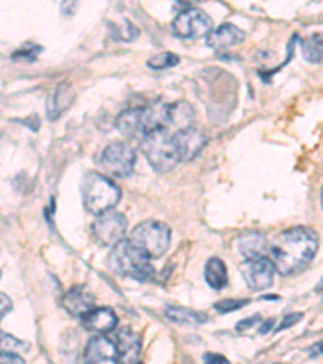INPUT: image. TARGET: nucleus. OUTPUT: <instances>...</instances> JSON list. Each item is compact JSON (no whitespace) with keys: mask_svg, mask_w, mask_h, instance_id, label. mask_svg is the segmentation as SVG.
Segmentation results:
<instances>
[{"mask_svg":"<svg viewBox=\"0 0 323 364\" xmlns=\"http://www.w3.org/2000/svg\"><path fill=\"white\" fill-rule=\"evenodd\" d=\"M196 110L186 101L167 104L163 107V130L170 134H176L194 127Z\"/></svg>","mask_w":323,"mask_h":364,"instance_id":"nucleus-11","label":"nucleus"},{"mask_svg":"<svg viewBox=\"0 0 323 364\" xmlns=\"http://www.w3.org/2000/svg\"><path fill=\"white\" fill-rule=\"evenodd\" d=\"M21 348L28 350L29 343L21 342L10 333H0V350H7V351H13V353H20Z\"/></svg>","mask_w":323,"mask_h":364,"instance_id":"nucleus-25","label":"nucleus"},{"mask_svg":"<svg viewBox=\"0 0 323 364\" xmlns=\"http://www.w3.org/2000/svg\"><path fill=\"white\" fill-rule=\"evenodd\" d=\"M238 245V252L244 259H249V257H257V256H267V242L265 238L262 237L261 233L251 232L244 233L236 240Z\"/></svg>","mask_w":323,"mask_h":364,"instance_id":"nucleus-18","label":"nucleus"},{"mask_svg":"<svg viewBox=\"0 0 323 364\" xmlns=\"http://www.w3.org/2000/svg\"><path fill=\"white\" fill-rule=\"evenodd\" d=\"M0 364H25V360L20 356V353L0 350Z\"/></svg>","mask_w":323,"mask_h":364,"instance_id":"nucleus-27","label":"nucleus"},{"mask_svg":"<svg viewBox=\"0 0 323 364\" xmlns=\"http://www.w3.org/2000/svg\"><path fill=\"white\" fill-rule=\"evenodd\" d=\"M139 148L150 164V167L158 173H168L178 166L180 156L176 149L173 134L158 128L139 141Z\"/></svg>","mask_w":323,"mask_h":364,"instance_id":"nucleus-5","label":"nucleus"},{"mask_svg":"<svg viewBox=\"0 0 323 364\" xmlns=\"http://www.w3.org/2000/svg\"><path fill=\"white\" fill-rule=\"evenodd\" d=\"M83 360L84 364H119L114 340L107 336H94L86 343Z\"/></svg>","mask_w":323,"mask_h":364,"instance_id":"nucleus-13","label":"nucleus"},{"mask_svg":"<svg viewBox=\"0 0 323 364\" xmlns=\"http://www.w3.org/2000/svg\"><path fill=\"white\" fill-rule=\"evenodd\" d=\"M0 277H2V272H0Z\"/></svg>","mask_w":323,"mask_h":364,"instance_id":"nucleus-31","label":"nucleus"},{"mask_svg":"<svg viewBox=\"0 0 323 364\" xmlns=\"http://www.w3.org/2000/svg\"><path fill=\"white\" fill-rule=\"evenodd\" d=\"M302 57L310 63L322 62V36L314 34L302 41Z\"/></svg>","mask_w":323,"mask_h":364,"instance_id":"nucleus-22","label":"nucleus"},{"mask_svg":"<svg viewBox=\"0 0 323 364\" xmlns=\"http://www.w3.org/2000/svg\"><path fill=\"white\" fill-rule=\"evenodd\" d=\"M241 274L252 291L267 290L273 285L275 271L273 262L267 256L249 257L241 262Z\"/></svg>","mask_w":323,"mask_h":364,"instance_id":"nucleus-10","label":"nucleus"},{"mask_svg":"<svg viewBox=\"0 0 323 364\" xmlns=\"http://www.w3.org/2000/svg\"><path fill=\"white\" fill-rule=\"evenodd\" d=\"M172 28L176 36L185 39H197L207 36V34L212 31L214 21L204 10L190 7L181 10L180 14L175 16Z\"/></svg>","mask_w":323,"mask_h":364,"instance_id":"nucleus-9","label":"nucleus"},{"mask_svg":"<svg viewBox=\"0 0 323 364\" xmlns=\"http://www.w3.org/2000/svg\"><path fill=\"white\" fill-rule=\"evenodd\" d=\"M180 63V57L175 55L173 52H162V54H157L150 57L148 60V67L152 70H168L173 68Z\"/></svg>","mask_w":323,"mask_h":364,"instance_id":"nucleus-23","label":"nucleus"},{"mask_svg":"<svg viewBox=\"0 0 323 364\" xmlns=\"http://www.w3.org/2000/svg\"><path fill=\"white\" fill-rule=\"evenodd\" d=\"M101 166L111 177L125 178L133 173L136 166V151L131 144L115 141L104 149L101 156Z\"/></svg>","mask_w":323,"mask_h":364,"instance_id":"nucleus-8","label":"nucleus"},{"mask_svg":"<svg viewBox=\"0 0 323 364\" xmlns=\"http://www.w3.org/2000/svg\"><path fill=\"white\" fill-rule=\"evenodd\" d=\"M60 306L73 318H81L96 308V296L86 285H75L60 298Z\"/></svg>","mask_w":323,"mask_h":364,"instance_id":"nucleus-12","label":"nucleus"},{"mask_svg":"<svg viewBox=\"0 0 323 364\" xmlns=\"http://www.w3.org/2000/svg\"><path fill=\"white\" fill-rule=\"evenodd\" d=\"M81 196L87 213L99 215L114 209L120 203L121 190L107 175L87 172L81 183Z\"/></svg>","mask_w":323,"mask_h":364,"instance_id":"nucleus-3","label":"nucleus"},{"mask_svg":"<svg viewBox=\"0 0 323 364\" xmlns=\"http://www.w3.org/2000/svg\"><path fill=\"white\" fill-rule=\"evenodd\" d=\"M262 321V318L258 314H256V316H252V318H248V319H244V321H241V322H238V332H243V331H248V328H251L252 326H256L257 322H261Z\"/></svg>","mask_w":323,"mask_h":364,"instance_id":"nucleus-30","label":"nucleus"},{"mask_svg":"<svg viewBox=\"0 0 323 364\" xmlns=\"http://www.w3.org/2000/svg\"><path fill=\"white\" fill-rule=\"evenodd\" d=\"M167 319H170L175 324L181 326H201L204 322H207V314L199 313V311L181 308V306H172L167 308L165 311Z\"/></svg>","mask_w":323,"mask_h":364,"instance_id":"nucleus-21","label":"nucleus"},{"mask_svg":"<svg viewBox=\"0 0 323 364\" xmlns=\"http://www.w3.org/2000/svg\"><path fill=\"white\" fill-rule=\"evenodd\" d=\"M251 303V299L243 298V299H236V298H228V299H221V301L214 304V309L219 314H230L233 311H238L241 308L248 306Z\"/></svg>","mask_w":323,"mask_h":364,"instance_id":"nucleus-24","label":"nucleus"},{"mask_svg":"<svg viewBox=\"0 0 323 364\" xmlns=\"http://www.w3.org/2000/svg\"><path fill=\"white\" fill-rule=\"evenodd\" d=\"M246 39V33L231 23H223V25L214 28L207 34V46L214 50H228L234 46L243 44Z\"/></svg>","mask_w":323,"mask_h":364,"instance_id":"nucleus-17","label":"nucleus"},{"mask_svg":"<svg viewBox=\"0 0 323 364\" xmlns=\"http://www.w3.org/2000/svg\"><path fill=\"white\" fill-rule=\"evenodd\" d=\"M202 360L204 364H231L225 356H221L219 353H205L202 356Z\"/></svg>","mask_w":323,"mask_h":364,"instance_id":"nucleus-29","label":"nucleus"},{"mask_svg":"<svg viewBox=\"0 0 323 364\" xmlns=\"http://www.w3.org/2000/svg\"><path fill=\"white\" fill-rule=\"evenodd\" d=\"M114 343L120 364H139L141 348H143L139 333L129 327H121L115 333Z\"/></svg>","mask_w":323,"mask_h":364,"instance_id":"nucleus-14","label":"nucleus"},{"mask_svg":"<svg viewBox=\"0 0 323 364\" xmlns=\"http://www.w3.org/2000/svg\"><path fill=\"white\" fill-rule=\"evenodd\" d=\"M176 149H178L180 161H192L204 151L205 144H207V134L202 130L192 127L187 130L173 134Z\"/></svg>","mask_w":323,"mask_h":364,"instance_id":"nucleus-15","label":"nucleus"},{"mask_svg":"<svg viewBox=\"0 0 323 364\" xmlns=\"http://www.w3.org/2000/svg\"><path fill=\"white\" fill-rule=\"evenodd\" d=\"M109 267L120 277H128L138 282H148L155 275L150 259L143 255L129 240H121L110 251Z\"/></svg>","mask_w":323,"mask_h":364,"instance_id":"nucleus-2","label":"nucleus"},{"mask_svg":"<svg viewBox=\"0 0 323 364\" xmlns=\"http://www.w3.org/2000/svg\"><path fill=\"white\" fill-rule=\"evenodd\" d=\"M275 271L281 275H295L304 271L319 251V235L309 227H292L281 232L272 243Z\"/></svg>","mask_w":323,"mask_h":364,"instance_id":"nucleus-1","label":"nucleus"},{"mask_svg":"<svg viewBox=\"0 0 323 364\" xmlns=\"http://www.w3.org/2000/svg\"><path fill=\"white\" fill-rule=\"evenodd\" d=\"M302 319V313H290L285 316V319L280 322V326L275 328V332H281V331H286V328H290L292 326H296L299 321Z\"/></svg>","mask_w":323,"mask_h":364,"instance_id":"nucleus-26","label":"nucleus"},{"mask_svg":"<svg viewBox=\"0 0 323 364\" xmlns=\"http://www.w3.org/2000/svg\"><path fill=\"white\" fill-rule=\"evenodd\" d=\"M128 230L126 215L115 209L99 214L92 224V237L104 248H114L116 243L125 240Z\"/></svg>","mask_w":323,"mask_h":364,"instance_id":"nucleus-7","label":"nucleus"},{"mask_svg":"<svg viewBox=\"0 0 323 364\" xmlns=\"http://www.w3.org/2000/svg\"><path fill=\"white\" fill-rule=\"evenodd\" d=\"M204 279L207 282L210 289L220 291L228 285V269L226 264L220 257H210L205 262L204 267Z\"/></svg>","mask_w":323,"mask_h":364,"instance_id":"nucleus-19","label":"nucleus"},{"mask_svg":"<svg viewBox=\"0 0 323 364\" xmlns=\"http://www.w3.org/2000/svg\"><path fill=\"white\" fill-rule=\"evenodd\" d=\"M128 240L149 259H157L168 251L172 230L160 220H144L133 228Z\"/></svg>","mask_w":323,"mask_h":364,"instance_id":"nucleus-6","label":"nucleus"},{"mask_svg":"<svg viewBox=\"0 0 323 364\" xmlns=\"http://www.w3.org/2000/svg\"><path fill=\"white\" fill-rule=\"evenodd\" d=\"M73 101V91L68 85H60L55 87L54 94L50 96L49 107H47V115L50 120H55L60 117L65 110L70 107V104Z\"/></svg>","mask_w":323,"mask_h":364,"instance_id":"nucleus-20","label":"nucleus"},{"mask_svg":"<svg viewBox=\"0 0 323 364\" xmlns=\"http://www.w3.org/2000/svg\"><path fill=\"white\" fill-rule=\"evenodd\" d=\"M11 309H13V303H11L10 296L0 291V322H2L5 316L11 313Z\"/></svg>","mask_w":323,"mask_h":364,"instance_id":"nucleus-28","label":"nucleus"},{"mask_svg":"<svg viewBox=\"0 0 323 364\" xmlns=\"http://www.w3.org/2000/svg\"><path fill=\"white\" fill-rule=\"evenodd\" d=\"M163 107L165 105H146L123 110L116 117V128L126 139L141 141L150 132L163 128Z\"/></svg>","mask_w":323,"mask_h":364,"instance_id":"nucleus-4","label":"nucleus"},{"mask_svg":"<svg viewBox=\"0 0 323 364\" xmlns=\"http://www.w3.org/2000/svg\"><path fill=\"white\" fill-rule=\"evenodd\" d=\"M80 319L86 331L94 333V336H107L119 326V316L115 314L114 309L105 306L92 308Z\"/></svg>","mask_w":323,"mask_h":364,"instance_id":"nucleus-16","label":"nucleus"}]
</instances>
